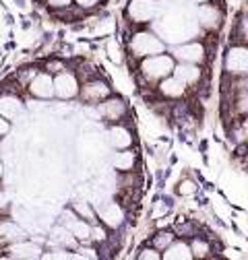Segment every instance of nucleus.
I'll use <instances>...</instances> for the list:
<instances>
[{
    "label": "nucleus",
    "mask_w": 248,
    "mask_h": 260,
    "mask_svg": "<svg viewBox=\"0 0 248 260\" xmlns=\"http://www.w3.org/2000/svg\"><path fill=\"white\" fill-rule=\"evenodd\" d=\"M29 91H31V95L40 97V100H50V97L54 95V85H52L50 75H38V77H34V81L29 83Z\"/></svg>",
    "instance_id": "8"
},
{
    "label": "nucleus",
    "mask_w": 248,
    "mask_h": 260,
    "mask_svg": "<svg viewBox=\"0 0 248 260\" xmlns=\"http://www.w3.org/2000/svg\"><path fill=\"white\" fill-rule=\"evenodd\" d=\"M52 242L54 244H60L65 248H73L77 246V238L67 230V227H56V230L52 232Z\"/></svg>",
    "instance_id": "18"
},
{
    "label": "nucleus",
    "mask_w": 248,
    "mask_h": 260,
    "mask_svg": "<svg viewBox=\"0 0 248 260\" xmlns=\"http://www.w3.org/2000/svg\"><path fill=\"white\" fill-rule=\"evenodd\" d=\"M75 211H77V215L79 217H83V219H93L96 217V213H93V209L87 205V203H77V207H75Z\"/></svg>",
    "instance_id": "22"
},
{
    "label": "nucleus",
    "mask_w": 248,
    "mask_h": 260,
    "mask_svg": "<svg viewBox=\"0 0 248 260\" xmlns=\"http://www.w3.org/2000/svg\"><path fill=\"white\" fill-rule=\"evenodd\" d=\"M141 71L147 79H164V77L172 75V71H174V58H170L166 54L147 56V60L141 64Z\"/></svg>",
    "instance_id": "1"
},
{
    "label": "nucleus",
    "mask_w": 248,
    "mask_h": 260,
    "mask_svg": "<svg viewBox=\"0 0 248 260\" xmlns=\"http://www.w3.org/2000/svg\"><path fill=\"white\" fill-rule=\"evenodd\" d=\"M7 207V199H5V194L0 192V209H5Z\"/></svg>",
    "instance_id": "32"
},
{
    "label": "nucleus",
    "mask_w": 248,
    "mask_h": 260,
    "mask_svg": "<svg viewBox=\"0 0 248 260\" xmlns=\"http://www.w3.org/2000/svg\"><path fill=\"white\" fill-rule=\"evenodd\" d=\"M124 112H127V106H124V102L118 100V97H114V100H108L106 104L100 106V114H104V116L110 118V120H118V118H122Z\"/></svg>",
    "instance_id": "16"
},
{
    "label": "nucleus",
    "mask_w": 248,
    "mask_h": 260,
    "mask_svg": "<svg viewBox=\"0 0 248 260\" xmlns=\"http://www.w3.org/2000/svg\"><path fill=\"white\" fill-rule=\"evenodd\" d=\"M166 252H164V258H168V260H191L193 258V252H191V246H186V244H182V242H172V244H168L166 248H164Z\"/></svg>",
    "instance_id": "15"
},
{
    "label": "nucleus",
    "mask_w": 248,
    "mask_h": 260,
    "mask_svg": "<svg viewBox=\"0 0 248 260\" xmlns=\"http://www.w3.org/2000/svg\"><path fill=\"white\" fill-rule=\"evenodd\" d=\"M42 258H58V260H67V258H79L77 254H69L65 250H60V252H50V254H42Z\"/></svg>",
    "instance_id": "24"
},
{
    "label": "nucleus",
    "mask_w": 248,
    "mask_h": 260,
    "mask_svg": "<svg viewBox=\"0 0 248 260\" xmlns=\"http://www.w3.org/2000/svg\"><path fill=\"white\" fill-rule=\"evenodd\" d=\"M62 227H67V230L77 238V240H89L91 236V225L85 223L79 215L67 211V213H62Z\"/></svg>",
    "instance_id": "5"
},
{
    "label": "nucleus",
    "mask_w": 248,
    "mask_h": 260,
    "mask_svg": "<svg viewBox=\"0 0 248 260\" xmlns=\"http://www.w3.org/2000/svg\"><path fill=\"white\" fill-rule=\"evenodd\" d=\"M114 166H116V170H122V172L133 170V166H135V153H133V151L120 153V155L114 159Z\"/></svg>",
    "instance_id": "20"
},
{
    "label": "nucleus",
    "mask_w": 248,
    "mask_h": 260,
    "mask_svg": "<svg viewBox=\"0 0 248 260\" xmlns=\"http://www.w3.org/2000/svg\"><path fill=\"white\" fill-rule=\"evenodd\" d=\"M110 143L114 149H127L133 143V135L124 126H114L110 128Z\"/></svg>",
    "instance_id": "14"
},
{
    "label": "nucleus",
    "mask_w": 248,
    "mask_h": 260,
    "mask_svg": "<svg viewBox=\"0 0 248 260\" xmlns=\"http://www.w3.org/2000/svg\"><path fill=\"white\" fill-rule=\"evenodd\" d=\"M98 213H100V217L104 219V223H106V225H110V227H114V230H116V227L122 223V219H124L122 209H120L118 205H114V203L100 207V209H98Z\"/></svg>",
    "instance_id": "13"
},
{
    "label": "nucleus",
    "mask_w": 248,
    "mask_h": 260,
    "mask_svg": "<svg viewBox=\"0 0 248 260\" xmlns=\"http://www.w3.org/2000/svg\"><path fill=\"white\" fill-rule=\"evenodd\" d=\"M11 256L13 258H23V260L42 258V248L31 244V242H17V244L11 246Z\"/></svg>",
    "instance_id": "9"
},
{
    "label": "nucleus",
    "mask_w": 248,
    "mask_h": 260,
    "mask_svg": "<svg viewBox=\"0 0 248 260\" xmlns=\"http://www.w3.org/2000/svg\"><path fill=\"white\" fill-rule=\"evenodd\" d=\"M52 85H54V95H58L60 100H73V97L79 93V83L71 73L58 75L52 81Z\"/></svg>",
    "instance_id": "4"
},
{
    "label": "nucleus",
    "mask_w": 248,
    "mask_h": 260,
    "mask_svg": "<svg viewBox=\"0 0 248 260\" xmlns=\"http://www.w3.org/2000/svg\"><path fill=\"white\" fill-rule=\"evenodd\" d=\"M89 238L102 242V240H106V234H104V230H100V227H91V236Z\"/></svg>",
    "instance_id": "27"
},
{
    "label": "nucleus",
    "mask_w": 248,
    "mask_h": 260,
    "mask_svg": "<svg viewBox=\"0 0 248 260\" xmlns=\"http://www.w3.org/2000/svg\"><path fill=\"white\" fill-rule=\"evenodd\" d=\"M172 240H174V236H172V234L162 232V234L155 236V248H158V250H164L168 244H172Z\"/></svg>",
    "instance_id": "21"
},
{
    "label": "nucleus",
    "mask_w": 248,
    "mask_h": 260,
    "mask_svg": "<svg viewBox=\"0 0 248 260\" xmlns=\"http://www.w3.org/2000/svg\"><path fill=\"white\" fill-rule=\"evenodd\" d=\"M191 252H193V256H207V252H209V246H207L203 240H195V242H193V248H191Z\"/></svg>",
    "instance_id": "23"
},
{
    "label": "nucleus",
    "mask_w": 248,
    "mask_h": 260,
    "mask_svg": "<svg viewBox=\"0 0 248 260\" xmlns=\"http://www.w3.org/2000/svg\"><path fill=\"white\" fill-rule=\"evenodd\" d=\"M158 13H160V5L155 0H133L129 7L131 19L137 23H147L158 17Z\"/></svg>",
    "instance_id": "3"
},
{
    "label": "nucleus",
    "mask_w": 248,
    "mask_h": 260,
    "mask_svg": "<svg viewBox=\"0 0 248 260\" xmlns=\"http://www.w3.org/2000/svg\"><path fill=\"white\" fill-rule=\"evenodd\" d=\"M131 48L137 56H155V54H162L166 50L164 42L160 38H155L153 34H147V31H143V34H137L131 42Z\"/></svg>",
    "instance_id": "2"
},
{
    "label": "nucleus",
    "mask_w": 248,
    "mask_h": 260,
    "mask_svg": "<svg viewBox=\"0 0 248 260\" xmlns=\"http://www.w3.org/2000/svg\"><path fill=\"white\" fill-rule=\"evenodd\" d=\"M226 71L232 75H246L248 71V52L246 48H232L226 56Z\"/></svg>",
    "instance_id": "6"
},
{
    "label": "nucleus",
    "mask_w": 248,
    "mask_h": 260,
    "mask_svg": "<svg viewBox=\"0 0 248 260\" xmlns=\"http://www.w3.org/2000/svg\"><path fill=\"white\" fill-rule=\"evenodd\" d=\"M0 176H3V164H0Z\"/></svg>",
    "instance_id": "34"
},
{
    "label": "nucleus",
    "mask_w": 248,
    "mask_h": 260,
    "mask_svg": "<svg viewBox=\"0 0 248 260\" xmlns=\"http://www.w3.org/2000/svg\"><path fill=\"white\" fill-rule=\"evenodd\" d=\"M172 73H174V77H176L178 81H182L184 85L195 83V81H199V77H201L199 67H195V64H191V62H182L180 67H174Z\"/></svg>",
    "instance_id": "10"
},
{
    "label": "nucleus",
    "mask_w": 248,
    "mask_h": 260,
    "mask_svg": "<svg viewBox=\"0 0 248 260\" xmlns=\"http://www.w3.org/2000/svg\"><path fill=\"white\" fill-rule=\"evenodd\" d=\"M100 0H77V5H81L83 9H91L93 5H98Z\"/></svg>",
    "instance_id": "31"
},
{
    "label": "nucleus",
    "mask_w": 248,
    "mask_h": 260,
    "mask_svg": "<svg viewBox=\"0 0 248 260\" xmlns=\"http://www.w3.org/2000/svg\"><path fill=\"white\" fill-rule=\"evenodd\" d=\"M193 3H207V0H193Z\"/></svg>",
    "instance_id": "33"
},
{
    "label": "nucleus",
    "mask_w": 248,
    "mask_h": 260,
    "mask_svg": "<svg viewBox=\"0 0 248 260\" xmlns=\"http://www.w3.org/2000/svg\"><path fill=\"white\" fill-rule=\"evenodd\" d=\"M160 91H162L166 97H180V95L184 93V83L178 81L176 77H170V79L164 77V81H162V85H160Z\"/></svg>",
    "instance_id": "17"
},
{
    "label": "nucleus",
    "mask_w": 248,
    "mask_h": 260,
    "mask_svg": "<svg viewBox=\"0 0 248 260\" xmlns=\"http://www.w3.org/2000/svg\"><path fill=\"white\" fill-rule=\"evenodd\" d=\"M9 120L7 118H3V116H0V137H5L7 133H9Z\"/></svg>",
    "instance_id": "29"
},
{
    "label": "nucleus",
    "mask_w": 248,
    "mask_h": 260,
    "mask_svg": "<svg viewBox=\"0 0 248 260\" xmlns=\"http://www.w3.org/2000/svg\"><path fill=\"white\" fill-rule=\"evenodd\" d=\"M199 21H201L203 27H217V23H220V15H217L215 9L203 7V9H199Z\"/></svg>",
    "instance_id": "19"
},
{
    "label": "nucleus",
    "mask_w": 248,
    "mask_h": 260,
    "mask_svg": "<svg viewBox=\"0 0 248 260\" xmlns=\"http://www.w3.org/2000/svg\"><path fill=\"white\" fill-rule=\"evenodd\" d=\"M108 93H110V87L104 81H93L83 87V97L87 102H102L104 97H108Z\"/></svg>",
    "instance_id": "12"
},
{
    "label": "nucleus",
    "mask_w": 248,
    "mask_h": 260,
    "mask_svg": "<svg viewBox=\"0 0 248 260\" xmlns=\"http://www.w3.org/2000/svg\"><path fill=\"white\" fill-rule=\"evenodd\" d=\"M139 258H141V260H158V258H162V256L155 252V250H143V252L139 254Z\"/></svg>",
    "instance_id": "26"
},
{
    "label": "nucleus",
    "mask_w": 248,
    "mask_h": 260,
    "mask_svg": "<svg viewBox=\"0 0 248 260\" xmlns=\"http://www.w3.org/2000/svg\"><path fill=\"white\" fill-rule=\"evenodd\" d=\"M21 108H23V102L19 100V97H15V95L0 97V116H3V118H7V120L17 118Z\"/></svg>",
    "instance_id": "11"
},
{
    "label": "nucleus",
    "mask_w": 248,
    "mask_h": 260,
    "mask_svg": "<svg viewBox=\"0 0 248 260\" xmlns=\"http://www.w3.org/2000/svg\"><path fill=\"white\" fill-rule=\"evenodd\" d=\"M48 5L54 7V9H62V7H69L71 0H48Z\"/></svg>",
    "instance_id": "28"
},
{
    "label": "nucleus",
    "mask_w": 248,
    "mask_h": 260,
    "mask_svg": "<svg viewBox=\"0 0 248 260\" xmlns=\"http://www.w3.org/2000/svg\"><path fill=\"white\" fill-rule=\"evenodd\" d=\"M174 56L182 62H191V64H197L205 58V48L201 44H184L180 48L174 50Z\"/></svg>",
    "instance_id": "7"
},
{
    "label": "nucleus",
    "mask_w": 248,
    "mask_h": 260,
    "mask_svg": "<svg viewBox=\"0 0 248 260\" xmlns=\"http://www.w3.org/2000/svg\"><path fill=\"white\" fill-rule=\"evenodd\" d=\"M178 190H180V194H193V192L197 190V186H195L191 180H186V182H182V184H180V188H178Z\"/></svg>",
    "instance_id": "25"
},
{
    "label": "nucleus",
    "mask_w": 248,
    "mask_h": 260,
    "mask_svg": "<svg viewBox=\"0 0 248 260\" xmlns=\"http://www.w3.org/2000/svg\"><path fill=\"white\" fill-rule=\"evenodd\" d=\"M79 258H98V254L93 252V250H89V248H85V250H81V254H77Z\"/></svg>",
    "instance_id": "30"
}]
</instances>
